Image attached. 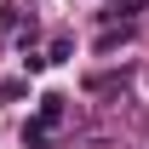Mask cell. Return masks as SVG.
<instances>
[{
	"label": "cell",
	"instance_id": "cell-1",
	"mask_svg": "<svg viewBox=\"0 0 149 149\" xmlns=\"http://www.w3.org/2000/svg\"><path fill=\"white\" fill-rule=\"evenodd\" d=\"M126 80H132V69H97V74H86L80 86H86L92 97H103V92H120Z\"/></svg>",
	"mask_w": 149,
	"mask_h": 149
},
{
	"label": "cell",
	"instance_id": "cell-2",
	"mask_svg": "<svg viewBox=\"0 0 149 149\" xmlns=\"http://www.w3.org/2000/svg\"><path fill=\"white\" fill-rule=\"evenodd\" d=\"M120 40H132V23H120V29H103V35H97V52H115Z\"/></svg>",
	"mask_w": 149,
	"mask_h": 149
},
{
	"label": "cell",
	"instance_id": "cell-3",
	"mask_svg": "<svg viewBox=\"0 0 149 149\" xmlns=\"http://www.w3.org/2000/svg\"><path fill=\"white\" fill-rule=\"evenodd\" d=\"M69 46H74L69 35H52V52H46V63H57V57H69Z\"/></svg>",
	"mask_w": 149,
	"mask_h": 149
},
{
	"label": "cell",
	"instance_id": "cell-4",
	"mask_svg": "<svg viewBox=\"0 0 149 149\" xmlns=\"http://www.w3.org/2000/svg\"><path fill=\"white\" fill-rule=\"evenodd\" d=\"M23 92H29L23 80H0V103H12V97H23Z\"/></svg>",
	"mask_w": 149,
	"mask_h": 149
}]
</instances>
